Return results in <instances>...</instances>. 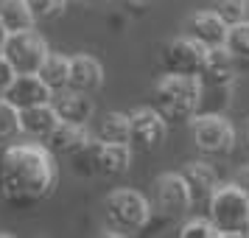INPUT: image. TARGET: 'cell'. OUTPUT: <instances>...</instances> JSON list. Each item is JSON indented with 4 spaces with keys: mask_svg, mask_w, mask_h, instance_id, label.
Masks as SVG:
<instances>
[{
    "mask_svg": "<svg viewBox=\"0 0 249 238\" xmlns=\"http://www.w3.org/2000/svg\"><path fill=\"white\" fill-rule=\"evenodd\" d=\"M185 34L193 37L196 42H202L204 48H221L227 42V34H230V23L215 9H199L188 17Z\"/></svg>",
    "mask_w": 249,
    "mask_h": 238,
    "instance_id": "cell-10",
    "label": "cell"
},
{
    "mask_svg": "<svg viewBox=\"0 0 249 238\" xmlns=\"http://www.w3.org/2000/svg\"><path fill=\"white\" fill-rule=\"evenodd\" d=\"M204 84L199 76L165 73L154 84V107L168 124H191L202 112Z\"/></svg>",
    "mask_w": 249,
    "mask_h": 238,
    "instance_id": "cell-2",
    "label": "cell"
},
{
    "mask_svg": "<svg viewBox=\"0 0 249 238\" xmlns=\"http://www.w3.org/2000/svg\"><path fill=\"white\" fill-rule=\"evenodd\" d=\"M98 146H101V140L92 137L87 146H81L76 154H70V168L76 177H98Z\"/></svg>",
    "mask_w": 249,
    "mask_h": 238,
    "instance_id": "cell-22",
    "label": "cell"
},
{
    "mask_svg": "<svg viewBox=\"0 0 249 238\" xmlns=\"http://www.w3.org/2000/svg\"><path fill=\"white\" fill-rule=\"evenodd\" d=\"M213 9L230 25L249 23V0H213Z\"/></svg>",
    "mask_w": 249,
    "mask_h": 238,
    "instance_id": "cell-25",
    "label": "cell"
},
{
    "mask_svg": "<svg viewBox=\"0 0 249 238\" xmlns=\"http://www.w3.org/2000/svg\"><path fill=\"white\" fill-rule=\"evenodd\" d=\"M132 168V143H101L98 146V177L118 180Z\"/></svg>",
    "mask_w": 249,
    "mask_h": 238,
    "instance_id": "cell-18",
    "label": "cell"
},
{
    "mask_svg": "<svg viewBox=\"0 0 249 238\" xmlns=\"http://www.w3.org/2000/svg\"><path fill=\"white\" fill-rule=\"evenodd\" d=\"M129 118H132V146L146 151L162 146L168 135V121L160 115L157 107H137L129 112Z\"/></svg>",
    "mask_w": 249,
    "mask_h": 238,
    "instance_id": "cell-9",
    "label": "cell"
},
{
    "mask_svg": "<svg viewBox=\"0 0 249 238\" xmlns=\"http://www.w3.org/2000/svg\"><path fill=\"white\" fill-rule=\"evenodd\" d=\"M92 137L87 132V124H70V121H59V126L51 132L45 146L56 154V157H70L76 154L81 146H87Z\"/></svg>",
    "mask_w": 249,
    "mask_h": 238,
    "instance_id": "cell-16",
    "label": "cell"
},
{
    "mask_svg": "<svg viewBox=\"0 0 249 238\" xmlns=\"http://www.w3.org/2000/svg\"><path fill=\"white\" fill-rule=\"evenodd\" d=\"M238 70H241L238 68V62L232 59V54H230L224 45L221 48H210L199 79H202L204 87H232Z\"/></svg>",
    "mask_w": 249,
    "mask_h": 238,
    "instance_id": "cell-13",
    "label": "cell"
},
{
    "mask_svg": "<svg viewBox=\"0 0 249 238\" xmlns=\"http://www.w3.org/2000/svg\"><path fill=\"white\" fill-rule=\"evenodd\" d=\"M247 140H249V129H247Z\"/></svg>",
    "mask_w": 249,
    "mask_h": 238,
    "instance_id": "cell-33",
    "label": "cell"
},
{
    "mask_svg": "<svg viewBox=\"0 0 249 238\" xmlns=\"http://www.w3.org/2000/svg\"><path fill=\"white\" fill-rule=\"evenodd\" d=\"M23 135V126H20V110L12 101H6L0 95V146H9L12 140Z\"/></svg>",
    "mask_w": 249,
    "mask_h": 238,
    "instance_id": "cell-23",
    "label": "cell"
},
{
    "mask_svg": "<svg viewBox=\"0 0 249 238\" xmlns=\"http://www.w3.org/2000/svg\"><path fill=\"white\" fill-rule=\"evenodd\" d=\"M126 3H132V6H148V3H154V0H126Z\"/></svg>",
    "mask_w": 249,
    "mask_h": 238,
    "instance_id": "cell-32",
    "label": "cell"
},
{
    "mask_svg": "<svg viewBox=\"0 0 249 238\" xmlns=\"http://www.w3.org/2000/svg\"><path fill=\"white\" fill-rule=\"evenodd\" d=\"M53 110L62 121H70V124H90V118L95 115V104L87 92H76V90H59L53 92Z\"/></svg>",
    "mask_w": 249,
    "mask_h": 238,
    "instance_id": "cell-15",
    "label": "cell"
},
{
    "mask_svg": "<svg viewBox=\"0 0 249 238\" xmlns=\"http://www.w3.org/2000/svg\"><path fill=\"white\" fill-rule=\"evenodd\" d=\"M84 6H104V3H109V0H79Z\"/></svg>",
    "mask_w": 249,
    "mask_h": 238,
    "instance_id": "cell-31",
    "label": "cell"
},
{
    "mask_svg": "<svg viewBox=\"0 0 249 238\" xmlns=\"http://www.w3.org/2000/svg\"><path fill=\"white\" fill-rule=\"evenodd\" d=\"M31 12H34L36 23H45V20H56L65 14L68 9V0H28Z\"/></svg>",
    "mask_w": 249,
    "mask_h": 238,
    "instance_id": "cell-27",
    "label": "cell"
},
{
    "mask_svg": "<svg viewBox=\"0 0 249 238\" xmlns=\"http://www.w3.org/2000/svg\"><path fill=\"white\" fill-rule=\"evenodd\" d=\"M101 143H132V118L126 112H104L95 124Z\"/></svg>",
    "mask_w": 249,
    "mask_h": 238,
    "instance_id": "cell-19",
    "label": "cell"
},
{
    "mask_svg": "<svg viewBox=\"0 0 249 238\" xmlns=\"http://www.w3.org/2000/svg\"><path fill=\"white\" fill-rule=\"evenodd\" d=\"M207 51H210V48H204L202 42H196V39L188 37V34L174 37L168 45L162 48V68H165V73L202 76Z\"/></svg>",
    "mask_w": 249,
    "mask_h": 238,
    "instance_id": "cell-7",
    "label": "cell"
},
{
    "mask_svg": "<svg viewBox=\"0 0 249 238\" xmlns=\"http://www.w3.org/2000/svg\"><path fill=\"white\" fill-rule=\"evenodd\" d=\"M232 182H235L238 188H241V191H244V193L249 196V165H244V168L238 171V174H235V180H232Z\"/></svg>",
    "mask_w": 249,
    "mask_h": 238,
    "instance_id": "cell-29",
    "label": "cell"
},
{
    "mask_svg": "<svg viewBox=\"0 0 249 238\" xmlns=\"http://www.w3.org/2000/svg\"><path fill=\"white\" fill-rule=\"evenodd\" d=\"M59 118L53 104H36V107H28V110H20V126H23V135H28L31 140H39L45 143L51 132L59 126Z\"/></svg>",
    "mask_w": 249,
    "mask_h": 238,
    "instance_id": "cell-17",
    "label": "cell"
},
{
    "mask_svg": "<svg viewBox=\"0 0 249 238\" xmlns=\"http://www.w3.org/2000/svg\"><path fill=\"white\" fill-rule=\"evenodd\" d=\"M56 154L39 143H9L0 154V199L12 207H31L56 191Z\"/></svg>",
    "mask_w": 249,
    "mask_h": 238,
    "instance_id": "cell-1",
    "label": "cell"
},
{
    "mask_svg": "<svg viewBox=\"0 0 249 238\" xmlns=\"http://www.w3.org/2000/svg\"><path fill=\"white\" fill-rule=\"evenodd\" d=\"M3 98L12 101L17 110H28V107H36V104H51L53 90L36 73H17L12 84L6 87Z\"/></svg>",
    "mask_w": 249,
    "mask_h": 238,
    "instance_id": "cell-11",
    "label": "cell"
},
{
    "mask_svg": "<svg viewBox=\"0 0 249 238\" xmlns=\"http://www.w3.org/2000/svg\"><path fill=\"white\" fill-rule=\"evenodd\" d=\"M104 84V65L90 54H76L70 56V81L68 87L76 92H98Z\"/></svg>",
    "mask_w": 249,
    "mask_h": 238,
    "instance_id": "cell-14",
    "label": "cell"
},
{
    "mask_svg": "<svg viewBox=\"0 0 249 238\" xmlns=\"http://www.w3.org/2000/svg\"><path fill=\"white\" fill-rule=\"evenodd\" d=\"M207 213L218 227L221 238L249 236V196L235 182H221L215 188L213 199L207 204Z\"/></svg>",
    "mask_w": 249,
    "mask_h": 238,
    "instance_id": "cell-4",
    "label": "cell"
},
{
    "mask_svg": "<svg viewBox=\"0 0 249 238\" xmlns=\"http://www.w3.org/2000/svg\"><path fill=\"white\" fill-rule=\"evenodd\" d=\"M6 37H9V28H6V23H3V17H0V45L6 42Z\"/></svg>",
    "mask_w": 249,
    "mask_h": 238,
    "instance_id": "cell-30",
    "label": "cell"
},
{
    "mask_svg": "<svg viewBox=\"0 0 249 238\" xmlns=\"http://www.w3.org/2000/svg\"><path fill=\"white\" fill-rule=\"evenodd\" d=\"M14 76H17V73H14V68L9 65V59L3 56V59H0V95L6 92V87L12 84V79H14Z\"/></svg>",
    "mask_w": 249,
    "mask_h": 238,
    "instance_id": "cell-28",
    "label": "cell"
},
{
    "mask_svg": "<svg viewBox=\"0 0 249 238\" xmlns=\"http://www.w3.org/2000/svg\"><path fill=\"white\" fill-rule=\"evenodd\" d=\"M224 48L232 54V59L238 62V68H249V23L230 25Z\"/></svg>",
    "mask_w": 249,
    "mask_h": 238,
    "instance_id": "cell-24",
    "label": "cell"
},
{
    "mask_svg": "<svg viewBox=\"0 0 249 238\" xmlns=\"http://www.w3.org/2000/svg\"><path fill=\"white\" fill-rule=\"evenodd\" d=\"M193 146L202 151V157H227L235 148V126L221 112H199L191 121Z\"/></svg>",
    "mask_w": 249,
    "mask_h": 238,
    "instance_id": "cell-5",
    "label": "cell"
},
{
    "mask_svg": "<svg viewBox=\"0 0 249 238\" xmlns=\"http://www.w3.org/2000/svg\"><path fill=\"white\" fill-rule=\"evenodd\" d=\"M179 238H221V233H218V227L213 224L210 216H207V219L193 216V219H188V221L179 227Z\"/></svg>",
    "mask_w": 249,
    "mask_h": 238,
    "instance_id": "cell-26",
    "label": "cell"
},
{
    "mask_svg": "<svg viewBox=\"0 0 249 238\" xmlns=\"http://www.w3.org/2000/svg\"><path fill=\"white\" fill-rule=\"evenodd\" d=\"M154 207L165 219H182L188 216V210L193 207L191 191H188V182L182 177V171H168V174H160L154 180Z\"/></svg>",
    "mask_w": 249,
    "mask_h": 238,
    "instance_id": "cell-8",
    "label": "cell"
},
{
    "mask_svg": "<svg viewBox=\"0 0 249 238\" xmlns=\"http://www.w3.org/2000/svg\"><path fill=\"white\" fill-rule=\"evenodd\" d=\"M182 177L188 182V191H191V199H193V207H207L210 199H213L215 188L221 185L218 180V171L213 168V163L207 160H193L182 168Z\"/></svg>",
    "mask_w": 249,
    "mask_h": 238,
    "instance_id": "cell-12",
    "label": "cell"
},
{
    "mask_svg": "<svg viewBox=\"0 0 249 238\" xmlns=\"http://www.w3.org/2000/svg\"><path fill=\"white\" fill-rule=\"evenodd\" d=\"M3 54L14 68V73H39L51 51H48L45 37H39L34 28H28V31H12L6 37Z\"/></svg>",
    "mask_w": 249,
    "mask_h": 238,
    "instance_id": "cell-6",
    "label": "cell"
},
{
    "mask_svg": "<svg viewBox=\"0 0 249 238\" xmlns=\"http://www.w3.org/2000/svg\"><path fill=\"white\" fill-rule=\"evenodd\" d=\"M0 17L9 28V34L12 31H28L36 23L28 0H0Z\"/></svg>",
    "mask_w": 249,
    "mask_h": 238,
    "instance_id": "cell-20",
    "label": "cell"
},
{
    "mask_svg": "<svg viewBox=\"0 0 249 238\" xmlns=\"http://www.w3.org/2000/svg\"><path fill=\"white\" fill-rule=\"evenodd\" d=\"M39 79L45 81L53 92L68 90L70 81V56H62V54H48V59L42 62V68L36 73Z\"/></svg>",
    "mask_w": 249,
    "mask_h": 238,
    "instance_id": "cell-21",
    "label": "cell"
},
{
    "mask_svg": "<svg viewBox=\"0 0 249 238\" xmlns=\"http://www.w3.org/2000/svg\"><path fill=\"white\" fill-rule=\"evenodd\" d=\"M104 221L107 238L135 236L151 221V202L135 188H115L104 196Z\"/></svg>",
    "mask_w": 249,
    "mask_h": 238,
    "instance_id": "cell-3",
    "label": "cell"
}]
</instances>
